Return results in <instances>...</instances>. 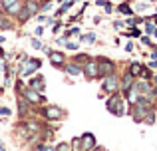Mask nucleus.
Returning <instances> with one entry per match:
<instances>
[{"label":"nucleus","mask_w":157,"mask_h":151,"mask_svg":"<svg viewBox=\"0 0 157 151\" xmlns=\"http://www.w3.org/2000/svg\"><path fill=\"white\" fill-rule=\"evenodd\" d=\"M105 105H107V109H109L113 115H117V117H121L123 111H125V109H123V100H121V96H117V93H113V96L107 100Z\"/></svg>","instance_id":"1"},{"label":"nucleus","mask_w":157,"mask_h":151,"mask_svg":"<svg viewBox=\"0 0 157 151\" xmlns=\"http://www.w3.org/2000/svg\"><path fill=\"white\" fill-rule=\"evenodd\" d=\"M109 74H113V62H109V60H100V62H98V76L105 77Z\"/></svg>","instance_id":"2"},{"label":"nucleus","mask_w":157,"mask_h":151,"mask_svg":"<svg viewBox=\"0 0 157 151\" xmlns=\"http://www.w3.org/2000/svg\"><path fill=\"white\" fill-rule=\"evenodd\" d=\"M151 111V105H143V104H135L133 105V119L135 121H143V117L147 115V113Z\"/></svg>","instance_id":"3"},{"label":"nucleus","mask_w":157,"mask_h":151,"mask_svg":"<svg viewBox=\"0 0 157 151\" xmlns=\"http://www.w3.org/2000/svg\"><path fill=\"white\" fill-rule=\"evenodd\" d=\"M117 88H119V80H117V76H113V74L105 76V80H104V89H105V92L115 93V92H117Z\"/></svg>","instance_id":"4"},{"label":"nucleus","mask_w":157,"mask_h":151,"mask_svg":"<svg viewBox=\"0 0 157 151\" xmlns=\"http://www.w3.org/2000/svg\"><path fill=\"white\" fill-rule=\"evenodd\" d=\"M2 6L8 14H18L20 8H22L20 6V0H2Z\"/></svg>","instance_id":"5"},{"label":"nucleus","mask_w":157,"mask_h":151,"mask_svg":"<svg viewBox=\"0 0 157 151\" xmlns=\"http://www.w3.org/2000/svg\"><path fill=\"white\" fill-rule=\"evenodd\" d=\"M80 139H82V151H90L96 145V139H94L92 133H84V137H80Z\"/></svg>","instance_id":"6"},{"label":"nucleus","mask_w":157,"mask_h":151,"mask_svg":"<svg viewBox=\"0 0 157 151\" xmlns=\"http://www.w3.org/2000/svg\"><path fill=\"white\" fill-rule=\"evenodd\" d=\"M84 74L88 80H94L98 77V62H88V66L84 68Z\"/></svg>","instance_id":"7"},{"label":"nucleus","mask_w":157,"mask_h":151,"mask_svg":"<svg viewBox=\"0 0 157 151\" xmlns=\"http://www.w3.org/2000/svg\"><path fill=\"white\" fill-rule=\"evenodd\" d=\"M24 96H26V97H28V100H30V101H32V104H40V101H44V97H42V96H40V93H38V92H36V89H34V88H28V89H26V92H24Z\"/></svg>","instance_id":"8"},{"label":"nucleus","mask_w":157,"mask_h":151,"mask_svg":"<svg viewBox=\"0 0 157 151\" xmlns=\"http://www.w3.org/2000/svg\"><path fill=\"white\" fill-rule=\"evenodd\" d=\"M46 115L50 117V119H62V117H64V111H62L60 108H56V105H50V108L46 109Z\"/></svg>","instance_id":"9"},{"label":"nucleus","mask_w":157,"mask_h":151,"mask_svg":"<svg viewBox=\"0 0 157 151\" xmlns=\"http://www.w3.org/2000/svg\"><path fill=\"white\" fill-rule=\"evenodd\" d=\"M50 62L54 64V66H62V64L66 62V56L64 54H60V52H50Z\"/></svg>","instance_id":"10"},{"label":"nucleus","mask_w":157,"mask_h":151,"mask_svg":"<svg viewBox=\"0 0 157 151\" xmlns=\"http://www.w3.org/2000/svg\"><path fill=\"white\" fill-rule=\"evenodd\" d=\"M119 84H121V89H123V92H127V89L133 85V74H131V72H129V74H125Z\"/></svg>","instance_id":"11"},{"label":"nucleus","mask_w":157,"mask_h":151,"mask_svg":"<svg viewBox=\"0 0 157 151\" xmlns=\"http://www.w3.org/2000/svg\"><path fill=\"white\" fill-rule=\"evenodd\" d=\"M36 68H40V62H38V60H32V62H28L26 66L22 68V74H24V76H28V74H32Z\"/></svg>","instance_id":"12"},{"label":"nucleus","mask_w":157,"mask_h":151,"mask_svg":"<svg viewBox=\"0 0 157 151\" xmlns=\"http://www.w3.org/2000/svg\"><path fill=\"white\" fill-rule=\"evenodd\" d=\"M30 16H32V10H30L28 6H22V8H20V12H18V20L26 22V20L30 18Z\"/></svg>","instance_id":"13"},{"label":"nucleus","mask_w":157,"mask_h":151,"mask_svg":"<svg viewBox=\"0 0 157 151\" xmlns=\"http://www.w3.org/2000/svg\"><path fill=\"white\" fill-rule=\"evenodd\" d=\"M30 88H34L36 92H42V89H44V80H42V77H36V80H32V81H30Z\"/></svg>","instance_id":"14"},{"label":"nucleus","mask_w":157,"mask_h":151,"mask_svg":"<svg viewBox=\"0 0 157 151\" xmlns=\"http://www.w3.org/2000/svg\"><path fill=\"white\" fill-rule=\"evenodd\" d=\"M66 70H68L70 76H78V74L82 72V68L78 66V64H70V66H66Z\"/></svg>","instance_id":"15"},{"label":"nucleus","mask_w":157,"mask_h":151,"mask_svg":"<svg viewBox=\"0 0 157 151\" xmlns=\"http://www.w3.org/2000/svg\"><path fill=\"white\" fill-rule=\"evenodd\" d=\"M72 4H74V0H68V2H66L64 6L60 8V10H58V16H62V14H64V12H68V10H70V6H72Z\"/></svg>","instance_id":"16"},{"label":"nucleus","mask_w":157,"mask_h":151,"mask_svg":"<svg viewBox=\"0 0 157 151\" xmlns=\"http://www.w3.org/2000/svg\"><path fill=\"white\" fill-rule=\"evenodd\" d=\"M72 147H74V151H82V139L80 137H76V139L72 141Z\"/></svg>","instance_id":"17"},{"label":"nucleus","mask_w":157,"mask_h":151,"mask_svg":"<svg viewBox=\"0 0 157 151\" xmlns=\"http://www.w3.org/2000/svg\"><path fill=\"white\" fill-rule=\"evenodd\" d=\"M82 40H84L86 44H94V42H96V34H86Z\"/></svg>","instance_id":"18"},{"label":"nucleus","mask_w":157,"mask_h":151,"mask_svg":"<svg viewBox=\"0 0 157 151\" xmlns=\"http://www.w3.org/2000/svg\"><path fill=\"white\" fill-rule=\"evenodd\" d=\"M141 70H143V68H141V66H139V64H131V74H133V76H137V74H141Z\"/></svg>","instance_id":"19"},{"label":"nucleus","mask_w":157,"mask_h":151,"mask_svg":"<svg viewBox=\"0 0 157 151\" xmlns=\"http://www.w3.org/2000/svg\"><path fill=\"white\" fill-rule=\"evenodd\" d=\"M119 12H123V14H131L129 4H119Z\"/></svg>","instance_id":"20"},{"label":"nucleus","mask_w":157,"mask_h":151,"mask_svg":"<svg viewBox=\"0 0 157 151\" xmlns=\"http://www.w3.org/2000/svg\"><path fill=\"white\" fill-rule=\"evenodd\" d=\"M26 6H28V8L32 10V14H36V12H38V4H34V2H28Z\"/></svg>","instance_id":"21"},{"label":"nucleus","mask_w":157,"mask_h":151,"mask_svg":"<svg viewBox=\"0 0 157 151\" xmlns=\"http://www.w3.org/2000/svg\"><path fill=\"white\" fill-rule=\"evenodd\" d=\"M58 151H70V145L68 143H60L58 145Z\"/></svg>","instance_id":"22"},{"label":"nucleus","mask_w":157,"mask_h":151,"mask_svg":"<svg viewBox=\"0 0 157 151\" xmlns=\"http://www.w3.org/2000/svg\"><path fill=\"white\" fill-rule=\"evenodd\" d=\"M66 48H68V50H76L78 44H76V42H66Z\"/></svg>","instance_id":"23"},{"label":"nucleus","mask_w":157,"mask_h":151,"mask_svg":"<svg viewBox=\"0 0 157 151\" xmlns=\"http://www.w3.org/2000/svg\"><path fill=\"white\" fill-rule=\"evenodd\" d=\"M0 115H10V109L8 108H0Z\"/></svg>","instance_id":"24"},{"label":"nucleus","mask_w":157,"mask_h":151,"mask_svg":"<svg viewBox=\"0 0 157 151\" xmlns=\"http://www.w3.org/2000/svg\"><path fill=\"white\" fill-rule=\"evenodd\" d=\"M0 26H2V28H10V26H12V24H10V22H8V20H0Z\"/></svg>","instance_id":"25"},{"label":"nucleus","mask_w":157,"mask_h":151,"mask_svg":"<svg viewBox=\"0 0 157 151\" xmlns=\"http://www.w3.org/2000/svg\"><path fill=\"white\" fill-rule=\"evenodd\" d=\"M50 8H52V4H50V2H44V6H42V12H48Z\"/></svg>","instance_id":"26"},{"label":"nucleus","mask_w":157,"mask_h":151,"mask_svg":"<svg viewBox=\"0 0 157 151\" xmlns=\"http://www.w3.org/2000/svg\"><path fill=\"white\" fill-rule=\"evenodd\" d=\"M153 30H155V28L151 26V24H147V26H145V32H147V34H153Z\"/></svg>","instance_id":"27"},{"label":"nucleus","mask_w":157,"mask_h":151,"mask_svg":"<svg viewBox=\"0 0 157 151\" xmlns=\"http://www.w3.org/2000/svg\"><path fill=\"white\" fill-rule=\"evenodd\" d=\"M32 46H34V48H42V44H40L38 40H34V38H32Z\"/></svg>","instance_id":"28"},{"label":"nucleus","mask_w":157,"mask_h":151,"mask_svg":"<svg viewBox=\"0 0 157 151\" xmlns=\"http://www.w3.org/2000/svg\"><path fill=\"white\" fill-rule=\"evenodd\" d=\"M40 151H54V147H48V145H42V147H40Z\"/></svg>","instance_id":"29"},{"label":"nucleus","mask_w":157,"mask_h":151,"mask_svg":"<svg viewBox=\"0 0 157 151\" xmlns=\"http://www.w3.org/2000/svg\"><path fill=\"white\" fill-rule=\"evenodd\" d=\"M2 56H4V52H2V48H0V58H2Z\"/></svg>","instance_id":"30"},{"label":"nucleus","mask_w":157,"mask_h":151,"mask_svg":"<svg viewBox=\"0 0 157 151\" xmlns=\"http://www.w3.org/2000/svg\"><path fill=\"white\" fill-rule=\"evenodd\" d=\"M90 151H101V149H96V147H94V149H90Z\"/></svg>","instance_id":"31"},{"label":"nucleus","mask_w":157,"mask_h":151,"mask_svg":"<svg viewBox=\"0 0 157 151\" xmlns=\"http://www.w3.org/2000/svg\"><path fill=\"white\" fill-rule=\"evenodd\" d=\"M44 2H52V0H44Z\"/></svg>","instance_id":"32"}]
</instances>
